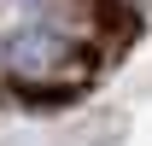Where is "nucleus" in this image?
Returning a JSON list of instances; mask_svg holds the SVG:
<instances>
[{
  "label": "nucleus",
  "instance_id": "nucleus-3",
  "mask_svg": "<svg viewBox=\"0 0 152 146\" xmlns=\"http://www.w3.org/2000/svg\"><path fill=\"white\" fill-rule=\"evenodd\" d=\"M88 6L99 12V23H111V29H117V23H129V6H134V0H88Z\"/></svg>",
  "mask_w": 152,
  "mask_h": 146
},
{
  "label": "nucleus",
  "instance_id": "nucleus-1",
  "mask_svg": "<svg viewBox=\"0 0 152 146\" xmlns=\"http://www.w3.org/2000/svg\"><path fill=\"white\" fill-rule=\"evenodd\" d=\"M76 64H88V47H70L53 29H23V35L6 41V70L23 76V82H35L47 70H76Z\"/></svg>",
  "mask_w": 152,
  "mask_h": 146
},
{
  "label": "nucleus",
  "instance_id": "nucleus-2",
  "mask_svg": "<svg viewBox=\"0 0 152 146\" xmlns=\"http://www.w3.org/2000/svg\"><path fill=\"white\" fill-rule=\"evenodd\" d=\"M18 99L23 105H70L76 88L70 82H53V88H47V82H18Z\"/></svg>",
  "mask_w": 152,
  "mask_h": 146
}]
</instances>
